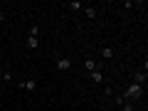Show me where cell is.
<instances>
[{
    "mask_svg": "<svg viewBox=\"0 0 148 111\" xmlns=\"http://www.w3.org/2000/svg\"><path fill=\"white\" fill-rule=\"evenodd\" d=\"M146 79H148V72L146 69H138V72H133V84H146Z\"/></svg>",
    "mask_w": 148,
    "mask_h": 111,
    "instance_id": "cell-1",
    "label": "cell"
},
{
    "mask_svg": "<svg viewBox=\"0 0 148 111\" xmlns=\"http://www.w3.org/2000/svg\"><path fill=\"white\" fill-rule=\"evenodd\" d=\"M20 89L22 91H35L37 89V82L35 79H27V82H22V84H20Z\"/></svg>",
    "mask_w": 148,
    "mask_h": 111,
    "instance_id": "cell-2",
    "label": "cell"
},
{
    "mask_svg": "<svg viewBox=\"0 0 148 111\" xmlns=\"http://www.w3.org/2000/svg\"><path fill=\"white\" fill-rule=\"evenodd\" d=\"M69 67H72V62H69L67 57H57V69H62V72H67Z\"/></svg>",
    "mask_w": 148,
    "mask_h": 111,
    "instance_id": "cell-3",
    "label": "cell"
},
{
    "mask_svg": "<svg viewBox=\"0 0 148 111\" xmlns=\"http://www.w3.org/2000/svg\"><path fill=\"white\" fill-rule=\"evenodd\" d=\"M91 82H94V84H101V82H104V72H101V69H94V72H91Z\"/></svg>",
    "mask_w": 148,
    "mask_h": 111,
    "instance_id": "cell-4",
    "label": "cell"
},
{
    "mask_svg": "<svg viewBox=\"0 0 148 111\" xmlns=\"http://www.w3.org/2000/svg\"><path fill=\"white\" fill-rule=\"evenodd\" d=\"M84 69L86 72H94V69H101V67L96 64V59H84Z\"/></svg>",
    "mask_w": 148,
    "mask_h": 111,
    "instance_id": "cell-5",
    "label": "cell"
},
{
    "mask_svg": "<svg viewBox=\"0 0 148 111\" xmlns=\"http://www.w3.org/2000/svg\"><path fill=\"white\" fill-rule=\"evenodd\" d=\"M27 47H30V49H37V47H40V40H37V37H27Z\"/></svg>",
    "mask_w": 148,
    "mask_h": 111,
    "instance_id": "cell-6",
    "label": "cell"
},
{
    "mask_svg": "<svg viewBox=\"0 0 148 111\" xmlns=\"http://www.w3.org/2000/svg\"><path fill=\"white\" fill-rule=\"evenodd\" d=\"M84 15L89 17V20H94V17L99 15V12H96V8H84Z\"/></svg>",
    "mask_w": 148,
    "mask_h": 111,
    "instance_id": "cell-7",
    "label": "cell"
},
{
    "mask_svg": "<svg viewBox=\"0 0 148 111\" xmlns=\"http://www.w3.org/2000/svg\"><path fill=\"white\" fill-rule=\"evenodd\" d=\"M101 54H104V59H111L114 57V49L111 47H101Z\"/></svg>",
    "mask_w": 148,
    "mask_h": 111,
    "instance_id": "cell-8",
    "label": "cell"
},
{
    "mask_svg": "<svg viewBox=\"0 0 148 111\" xmlns=\"http://www.w3.org/2000/svg\"><path fill=\"white\" fill-rule=\"evenodd\" d=\"M67 8H72V10H79L82 3H77V0H74V3H67Z\"/></svg>",
    "mask_w": 148,
    "mask_h": 111,
    "instance_id": "cell-9",
    "label": "cell"
},
{
    "mask_svg": "<svg viewBox=\"0 0 148 111\" xmlns=\"http://www.w3.org/2000/svg\"><path fill=\"white\" fill-rule=\"evenodd\" d=\"M40 35V27H30V37H37Z\"/></svg>",
    "mask_w": 148,
    "mask_h": 111,
    "instance_id": "cell-10",
    "label": "cell"
},
{
    "mask_svg": "<svg viewBox=\"0 0 148 111\" xmlns=\"http://www.w3.org/2000/svg\"><path fill=\"white\" fill-rule=\"evenodd\" d=\"M0 77H3V64H0Z\"/></svg>",
    "mask_w": 148,
    "mask_h": 111,
    "instance_id": "cell-11",
    "label": "cell"
}]
</instances>
